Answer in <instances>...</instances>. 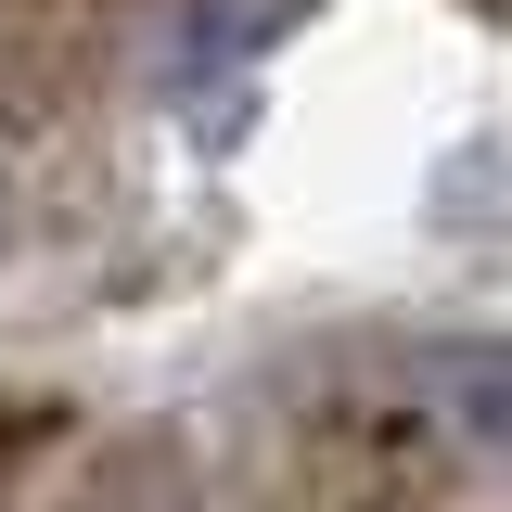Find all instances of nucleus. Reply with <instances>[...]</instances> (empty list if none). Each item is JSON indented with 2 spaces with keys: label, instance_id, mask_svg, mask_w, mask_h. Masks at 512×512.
I'll use <instances>...</instances> for the list:
<instances>
[{
  "label": "nucleus",
  "instance_id": "nucleus-2",
  "mask_svg": "<svg viewBox=\"0 0 512 512\" xmlns=\"http://www.w3.org/2000/svg\"><path fill=\"white\" fill-rule=\"evenodd\" d=\"M77 512H205V487H192V461L167 436H128V448H103V474H90Z\"/></svg>",
  "mask_w": 512,
  "mask_h": 512
},
{
  "label": "nucleus",
  "instance_id": "nucleus-1",
  "mask_svg": "<svg viewBox=\"0 0 512 512\" xmlns=\"http://www.w3.org/2000/svg\"><path fill=\"white\" fill-rule=\"evenodd\" d=\"M384 423L423 474L512 487V333H436L384 372Z\"/></svg>",
  "mask_w": 512,
  "mask_h": 512
},
{
  "label": "nucleus",
  "instance_id": "nucleus-4",
  "mask_svg": "<svg viewBox=\"0 0 512 512\" xmlns=\"http://www.w3.org/2000/svg\"><path fill=\"white\" fill-rule=\"evenodd\" d=\"M474 13H512V0H474Z\"/></svg>",
  "mask_w": 512,
  "mask_h": 512
},
{
  "label": "nucleus",
  "instance_id": "nucleus-3",
  "mask_svg": "<svg viewBox=\"0 0 512 512\" xmlns=\"http://www.w3.org/2000/svg\"><path fill=\"white\" fill-rule=\"evenodd\" d=\"M13 231H26V205H13V167H0V256H13Z\"/></svg>",
  "mask_w": 512,
  "mask_h": 512
}]
</instances>
